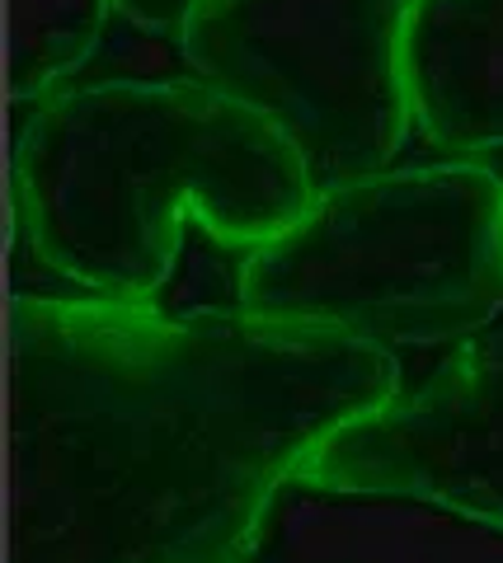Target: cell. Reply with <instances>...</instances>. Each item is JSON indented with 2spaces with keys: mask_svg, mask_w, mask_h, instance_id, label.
<instances>
[{
  "mask_svg": "<svg viewBox=\"0 0 503 563\" xmlns=\"http://www.w3.org/2000/svg\"><path fill=\"white\" fill-rule=\"evenodd\" d=\"M236 310L368 347H442L503 310V179L471 161L325 184L240 263Z\"/></svg>",
  "mask_w": 503,
  "mask_h": 563,
  "instance_id": "3",
  "label": "cell"
},
{
  "mask_svg": "<svg viewBox=\"0 0 503 563\" xmlns=\"http://www.w3.org/2000/svg\"><path fill=\"white\" fill-rule=\"evenodd\" d=\"M203 0H118V10L128 14L136 29L146 33H165V38H179V29L188 24Z\"/></svg>",
  "mask_w": 503,
  "mask_h": 563,
  "instance_id": "8",
  "label": "cell"
},
{
  "mask_svg": "<svg viewBox=\"0 0 503 563\" xmlns=\"http://www.w3.org/2000/svg\"><path fill=\"white\" fill-rule=\"evenodd\" d=\"M405 90L414 128L433 146L503 151V0H414Z\"/></svg>",
  "mask_w": 503,
  "mask_h": 563,
  "instance_id": "6",
  "label": "cell"
},
{
  "mask_svg": "<svg viewBox=\"0 0 503 563\" xmlns=\"http://www.w3.org/2000/svg\"><path fill=\"white\" fill-rule=\"evenodd\" d=\"M414 0H203L179 29L194 80L250 109L316 174L391 169L414 128L405 24Z\"/></svg>",
  "mask_w": 503,
  "mask_h": 563,
  "instance_id": "4",
  "label": "cell"
},
{
  "mask_svg": "<svg viewBox=\"0 0 503 563\" xmlns=\"http://www.w3.org/2000/svg\"><path fill=\"white\" fill-rule=\"evenodd\" d=\"M302 488L419 503L503 536V343L442 362L310 455Z\"/></svg>",
  "mask_w": 503,
  "mask_h": 563,
  "instance_id": "5",
  "label": "cell"
},
{
  "mask_svg": "<svg viewBox=\"0 0 503 563\" xmlns=\"http://www.w3.org/2000/svg\"><path fill=\"white\" fill-rule=\"evenodd\" d=\"M320 192L259 113L203 80H99L57 90L14 161V207L47 273L95 301L146 306L184 225L259 250Z\"/></svg>",
  "mask_w": 503,
  "mask_h": 563,
  "instance_id": "2",
  "label": "cell"
},
{
  "mask_svg": "<svg viewBox=\"0 0 503 563\" xmlns=\"http://www.w3.org/2000/svg\"><path fill=\"white\" fill-rule=\"evenodd\" d=\"M118 0H10V99H52L90 62Z\"/></svg>",
  "mask_w": 503,
  "mask_h": 563,
  "instance_id": "7",
  "label": "cell"
},
{
  "mask_svg": "<svg viewBox=\"0 0 503 563\" xmlns=\"http://www.w3.org/2000/svg\"><path fill=\"white\" fill-rule=\"evenodd\" d=\"M401 362L250 314L10 301V563H245L277 488Z\"/></svg>",
  "mask_w": 503,
  "mask_h": 563,
  "instance_id": "1",
  "label": "cell"
}]
</instances>
